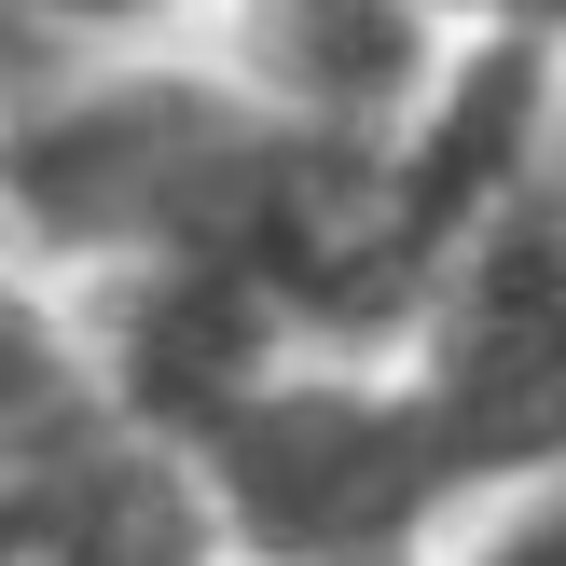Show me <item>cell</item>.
<instances>
[{
  "instance_id": "cell-1",
  "label": "cell",
  "mask_w": 566,
  "mask_h": 566,
  "mask_svg": "<svg viewBox=\"0 0 566 566\" xmlns=\"http://www.w3.org/2000/svg\"><path fill=\"white\" fill-rule=\"evenodd\" d=\"M221 553L249 566H359V553H429L457 497V457L415 415L401 359H291L193 442Z\"/></svg>"
},
{
  "instance_id": "cell-2",
  "label": "cell",
  "mask_w": 566,
  "mask_h": 566,
  "mask_svg": "<svg viewBox=\"0 0 566 566\" xmlns=\"http://www.w3.org/2000/svg\"><path fill=\"white\" fill-rule=\"evenodd\" d=\"M401 387L457 457V497L566 484V193H512L401 332Z\"/></svg>"
},
{
  "instance_id": "cell-3",
  "label": "cell",
  "mask_w": 566,
  "mask_h": 566,
  "mask_svg": "<svg viewBox=\"0 0 566 566\" xmlns=\"http://www.w3.org/2000/svg\"><path fill=\"white\" fill-rule=\"evenodd\" d=\"M70 332H83L97 415L138 429V442H166V457H193L249 387H276L304 359V332L276 318V291H249L235 263H111Z\"/></svg>"
},
{
  "instance_id": "cell-4",
  "label": "cell",
  "mask_w": 566,
  "mask_h": 566,
  "mask_svg": "<svg viewBox=\"0 0 566 566\" xmlns=\"http://www.w3.org/2000/svg\"><path fill=\"white\" fill-rule=\"evenodd\" d=\"M442 70L457 28L429 0H235V83L318 138H401Z\"/></svg>"
},
{
  "instance_id": "cell-5",
  "label": "cell",
  "mask_w": 566,
  "mask_h": 566,
  "mask_svg": "<svg viewBox=\"0 0 566 566\" xmlns=\"http://www.w3.org/2000/svg\"><path fill=\"white\" fill-rule=\"evenodd\" d=\"M83 415H97V387H83V332L0 263V470L42 457V442L83 429Z\"/></svg>"
},
{
  "instance_id": "cell-6",
  "label": "cell",
  "mask_w": 566,
  "mask_h": 566,
  "mask_svg": "<svg viewBox=\"0 0 566 566\" xmlns=\"http://www.w3.org/2000/svg\"><path fill=\"white\" fill-rule=\"evenodd\" d=\"M180 14H208V0H0V70L14 55H55V42H153V28H180Z\"/></svg>"
},
{
  "instance_id": "cell-7",
  "label": "cell",
  "mask_w": 566,
  "mask_h": 566,
  "mask_svg": "<svg viewBox=\"0 0 566 566\" xmlns=\"http://www.w3.org/2000/svg\"><path fill=\"white\" fill-rule=\"evenodd\" d=\"M457 566H566V484H512V497H484V525H470Z\"/></svg>"
},
{
  "instance_id": "cell-8",
  "label": "cell",
  "mask_w": 566,
  "mask_h": 566,
  "mask_svg": "<svg viewBox=\"0 0 566 566\" xmlns=\"http://www.w3.org/2000/svg\"><path fill=\"white\" fill-rule=\"evenodd\" d=\"M457 42H539V55H566V0H429Z\"/></svg>"
},
{
  "instance_id": "cell-9",
  "label": "cell",
  "mask_w": 566,
  "mask_h": 566,
  "mask_svg": "<svg viewBox=\"0 0 566 566\" xmlns=\"http://www.w3.org/2000/svg\"><path fill=\"white\" fill-rule=\"evenodd\" d=\"M0 566H28V484L0 470Z\"/></svg>"
},
{
  "instance_id": "cell-10",
  "label": "cell",
  "mask_w": 566,
  "mask_h": 566,
  "mask_svg": "<svg viewBox=\"0 0 566 566\" xmlns=\"http://www.w3.org/2000/svg\"><path fill=\"white\" fill-rule=\"evenodd\" d=\"M553 193H566V125H553Z\"/></svg>"
},
{
  "instance_id": "cell-11",
  "label": "cell",
  "mask_w": 566,
  "mask_h": 566,
  "mask_svg": "<svg viewBox=\"0 0 566 566\" xmlns=\"http://www.w3.org/2000/svg\"><path fill=\"white\" fill-rule=\"evenodd\" d=\"M359 566H415V553H359Z\"/></svg>"
}]
</instances>
